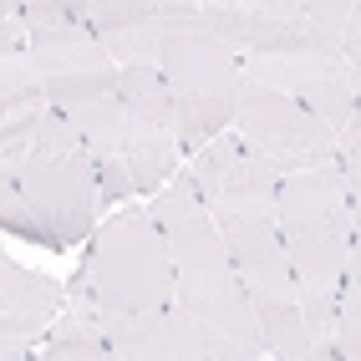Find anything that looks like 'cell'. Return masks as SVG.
Instances as JSON below:
<instances>
[{"mask_svg": "<svg viewBox=\"0 0 361 361\" xmlns=\"http://www.w3.org/2000/svg\"><path fill=\"white\" fill-rule=\"evenodd\" d=\"M123 158L133 168L137 199H153L188 158L163 66H123Z\"/></svg>", "mask_w": 361, "mask_h": 361, "instance_id": "obj_8", "label": "cell"}, {"mask_svg": "<svg viewBox=\"0 0 361 361\" xmlns=\"http://www.w3.org/2000/svg\"><path fill=\"white\" fill-rule=\"evenodd\" d=\"M61 305H66V285L56 275L31 270L16 255H0V356L6 361H20L26 351L36 356Z\"/></svg>", "mask_w": 361, "mask_h": 361, "instance_id": "obj_11", "label": "cell"}, {"mask_svg": "<svg viewBox=\"0 0 361 361\" xmlns=\"http://www.w3.org/2000/svg\"><path fill=\"white\" fill-rule=\"evenodd\" d=\"M153 219L168 239L178 300L188 310H199L219 336L250 346V356L259 361L264 346H259V326H255V295H250V285L239 280L234 255L224 245V229L214 219V209L204 204L199 178H194L188 163L153 194Z\"/></svg>", "mask_w": 361, "mask_h": 361, "instance_id": "obj_1", "label": "cell"}, {"mask_svg": "<svg viewBox=\"0 0 361 361\" xmlns=\"http://www.w3.org/2000/svg\"><path fill=\"white\" fill-rule=\"evenodd\" d=\"M41 361H112V341H107V326H102V310L92 300V285L87 270L66 285V305L56 326L46 331V341L36 346Z\"/></svg>", "mask_w": 361, "mask_h": 361, "instance_id": "obj_13", "label": "cell"}, {"mask_svg": "<svg viewBox=\"0 0 361 361\" xmlns=\"http://www.w3.org/2000/svg\"><path fill=\"white\" fill-rule=\"evenodd\" d=\"M87 26L117 56V66H158L163 61L158 0H87Z\"/></svg>", "mask_w": 361, "mask_h": 361, "instance_id": "obj_12", "label": "cell"}, {"mask_svg": "<svg viewBox=\"0 0 361 361\" xmlns=\"http://www.w3.org/2000/svg\"><path fill=\"white\" fill-rule=\"evenodd\" d=\"M112 361H255L250 346L219 336L199 310H188L183 300H168L142 316L102 321Z\"/></svg>", "mask_w": 361, "mask_h": 361, "instance_id": "obj_9", "label": "cell"}, {"mask_svg": "<svg viewBox=\"0 0 361 361\" xmlns=\"http://www.w3.org/2000/svg\"><path fill=\"white\" fill-rule=\"evenodd\" d=\"M255 326H259L264 356H280V361H316V356H331V351L321 346V336L310 331L300 300L255 295Z\"/></svg>", "mask_w": 361, "mask_h": 361, "instance_id": "obj_14", "label": "cell"}, {"mask_svg": "<svg viewBox=\"0 0 361 361\" xmlns=\"http://www.w3.org/2000/svg\"><path fill=\"white\" fill-rule=\"evenodd\" d=\"M204 11H250V6H275V11H285V6H295V0H199Z\"/></svg>", "mask_w": 361, "mask_h": 361, "instance_id": "obj_21", "label": "cell"}, {"mask_svg": "<svg viewBox=\"0 0 361 361\" xmlns=\"http://www.w3.org/2000/svg\"><path fill=\"white\" fill-rule=\"evenodd\" d=\"M341 51H346V61L361 71V0L351 6V20H346V31H341Z\"/></svg>", "mask_w": 361, "mask_h": 361, "instance_id": "obj_19", "label": "cell"}, {"mask_svg": "<svg viewBox=\"0 0 361 361\" xmlns=\"http://www.w3.org/2000/svg\"><path fill=\"white\" fill-rule=\"evenodd\" d=\"M204 26L229 41L239 56H336L341 36L316 26L300 6H250V11H204Z\"/></svg>", "mask_w": 361, "mask_h": 361, "instance_id": "obj_10", "label": "cell"}, {"mask_svg": "<svg viewBox=\"0 0 361 361\" xmlns=\"http://www.w3.org/2000/svg\"><path fill=\"white\" fill-rule=\"evenodd\" d=\"M163 77L178 107L183 153L194 158L204 142H214L224 128H234L239 87H245V61L229 41H219L204 20L199 26L163 31Z\"/></svg>", "mask_w": 361, "mask_h": 361, "instance_id": "obj_6", "label": "cell"}, {"mask_svg": "<svg viewBox=\"0 0 361 361\" xmlns=\"http://www.w3.org/2000/svg\"><path fill=\"white\" fill-rule=\"evenodd\" d=\"M295 6L316 20V26H326L331 36H341L346 31V20H351V6L356 0H295Z\"/></svg>", "mask_w": 361, "mask_h": 361, "instance_id": "obj_18", "label": "cell"}, {"mask_svg": "<svg viewBox=\"0 0 361 361\" xmlns=\"http://www.w3.org/2000/svg\"><path fill=\"white\" fill-rule=\"evenodd\" d=\"M336 356H341V361H361V331L356 336H336Z\"/></svg>", "mask_w": 361, "mask_h": 361, "instance_id": "obj_22", "label": "cell"}, {"mask_svg": "<svg viewBox=\"0 0 361 361\" xmlns=\"http://www.w3.org/2000/svg\"><path fill=\"white\" fill-rule=\"evenodd\" d=\"M102 178L82 142L0 158V229L41 250H77L97 234Z\"/></svg>", "mask_w": 361, "mask_h": 361, "instance_id": "obj_3", "label": "cell"}, {"mask_svg": "<svg viewBox=\"0 0 361 361\" xmlns=\"http://www.w3.org/2000/svg\"><path fill=\"white\" fill-rule=\"evenodd\" d=\"M280 234L290 250V270H295V290L310 331L321 336V346L336 356V295H341V275H346V255H351V229H356V209H351V188H346V168L341 158L326 168H300V173L280 178Z\"/></svg>", "mask_w": 361, "mask_h": 361, "instance_id": "obj_2", "label": "cell"}, {"mask_svg": "<svg viewBox=\"0 0 361 361\" xmlns=\"http://www.w3.org/2000/svg\"><path fill=\"white\" fill-rule=\"evenodd\" d=\"M356 331H361V214H356V229H351V255H346L341 295H336V336H356Z\"/></svg>", "mask_w": 361, "mask_h": 361, "instance_id": "obj_17", "label": "cell"}, {"mask_svg": "<svg viewBox=\"0 0 361 361\" xmlns=\"http://www.w3.org/2000/svg\"><path fill=\"white\" fill-rule=\"evenodd\" d=\"M300 102L321 117L326 128H336L341 133L346 123H351V112H356V102H361V71L351 66V61H341V66H331L321 82H310L305 92H300Z\"/></svg>", "mask_w": 361, "mask_h": 361, "instance_id": "obj_16", "label": "cell"}, {"mask_svg": "<svg viewBox=\"0 0 361 361\" xmlns=\"http://www.w3.org/2000/svg\"><path fill=\"white\" fill-rule=\"evenodd\" d=\"M46 102V77H41V61L26 46H6L0 51V117H20Z\"/></svg>", "mask_w": 361, "mask_h": 361, "instance_id": "obj_15", "label": "cell"}, {"mask_svg": "<svg viewBox=\"0 0 361 361\" xmlns=\"http://www.w3.org/2000/svg\"><path fill=\"white\" fill-rule=\"evenodd\" d=\"M234 128L280 178L300 173V168H326V163L341 158V148H336V128H326L300 97L275 92L264 82H250V77H245V87H239Z\"/></svg>", "mask_w": 361, "mask_h": 361, "instance_id": "obj_7", "label": "cell"}, {"mask_svg": "<svg viewBox=\"0 0 361 361\" xmlns=\"http://www.w3.org/2000/svg\"><path fill=\"white\" fill-rule=\"evenodd\" d=\"M31 51L46 77V102L87 137L92 163L123 158V66L87 20L31 26Z\"/></svg>", "mask_w": 361, "mask_h": 361, "instance_id": "obj_4", "label": "cell"}, {"mask_svg": "<svg viewBox=\"0 0 361 361\" xmlns=\"http://www.w3.org/2000/svg\"><path fill=\"white\" fill-rule=\"evenodd\" d=\"M87 285L102 321L142 316V310L178 300L173 259H168V239L153 219V204L128 199L112 209V219L97 224L87 250Z\"/></svg>", "mask_w": 361, "mask_h": 361, "instance_id": "obj_5", "label": "cell"}, {"mask_svg": "<svg viewBox=\"0 0 361 361\" xmlns=\"http://www.w3.org/2000/svg\"><path fill=\"white\" fill-rule=\"evenodd\" d=\"M336 148H341V158H361V102L351 112V123L336 133Z\"/></svg>", "mask_w": 361, "mask_h": 361, "instance_id": "obj_20", "label": "cell"}]
</instances>
